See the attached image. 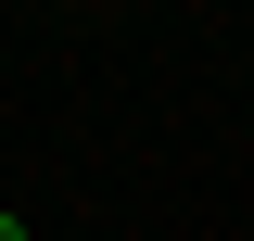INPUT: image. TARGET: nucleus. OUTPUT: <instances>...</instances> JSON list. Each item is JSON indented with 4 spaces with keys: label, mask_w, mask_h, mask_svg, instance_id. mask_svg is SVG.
Returning a JSON list of instances; mask_svg holds the SVG:
<instances>
[{
    "label": "nucleus",
    "mask_w": 254,
    "mask_h": 241,
    "mask_svg": "<svg viewBox=\"0 0 254 241\" xmlns=\"http://www.w3.org/2000/svg\"><path fill=\"white\" fill-rule=\"evenodd\" d=\"M0 241H26V216H0Z\"/></svg>",
    "instance_id": "f257e3e1"
}]
</instances>
